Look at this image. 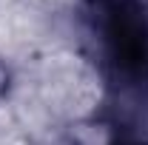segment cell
<instances>
[{
	"instance_id": "6da1fadb",
	"label": "cell",
	"mask_w": 148,
	"mask_h": 145,
	"mask_svg": "<svg viewBox=\"0 0 148 145\" xmlns=\"http://www.w3.org/2000/svg\"><path fill=\"white\" fill-rule=\"evenodd\" d=\"M57 80H60V83H69V80H71V74L66 71V68H60V71H57ZM54 91H57V94H60V97H66V100L71 97V94H69V88H66V85H54Z\"/></svg>"
}]
</instances>
